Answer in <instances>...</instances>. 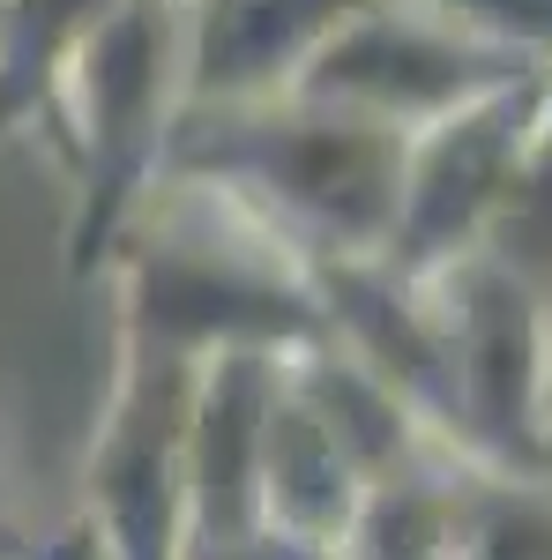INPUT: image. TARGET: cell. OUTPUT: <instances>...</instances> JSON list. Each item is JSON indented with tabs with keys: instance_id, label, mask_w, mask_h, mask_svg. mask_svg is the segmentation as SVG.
<instances>
[{
	"instance_id": "cell-2",
	"label": "cell",
	"mask_w": 552,
	"mask_h": 560,
	"mask_svg": "<svg viewBox=\"0 0 552 560\" xmlns=\"http://www.w3.org/2000/svg\"><path fill=\"white\" fill-rule=\"evenodd\" d=\"M165 165L284 187V217L337 232L343 255H366L403 224V142L381 135V120H284L261 135H232L216 150L172 142Z\"/></svg>"
},
{
	"instance_id": "cell-1",
	"label": "cell",
	"mask_w": 552,
	"mask_h": 560,
	"mask_svg": "<svg viewBox=\"0 0 552 560\" xmlns=\"http://www.w3.org/2000/svg\"><path fill=\"white\" fill-rule=\"evenodd\" d=\"M187 60L195 52L179 31V0H120L75 52L52 113V135L75 165V277H90L120 247L134 195L165 158V90Z\"/></svg>"
},
{
	"instance_id": "cell-4",
	"label": "cell",
	"mask_w": 552,
	"mask_h": 560,
	"mask_svg": "<svg viewBox=\"0 0 552 560\" xmlns=\"http://www.w3.org/2000/svg\"><path fill=\"white\" fill-rule=\"evenodd\" d=\"M0 560H31V538H23L8 516H0Z\"/></svg>"
},
{
	"instance_id": "cell-3",
	"label": "cell",
	"mask_w": 552,
	"mask_h": 560,
	"mask_svg": "<svg viewBox=\"0 0 552 560\" xmlns=\"http://www.w3.org/2000/svg\"><path fill=\"white\" fill-rule=\"evenodd\" d=\"M113 8L120 0H8L0 8V142L23 120L52 128L60 83Z\"/></svg>"
}]
</instances>
